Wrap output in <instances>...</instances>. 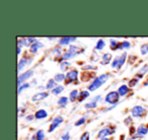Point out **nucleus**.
Returning a JSON list of instances; mask_svg holds the SVG:
<instances>
[{"label": "nucleus", "mask_w": 148, "mask_h": 140, "mask_svg": "<svg viewBox=\"0 0 148 140\" xmlns=\"http://www.w3.org/2000/svg\"><path fill=\"white\" fill-rule=\"evenodd\" d=\"M70 66V63L69 62H67V61H63L61 63V65H60V68H61V70L62 71H65V70H67L68 69V67Z\"/></svg>", "instance_id": "obj_30"}, {"label": "nucleus", "mask_w": 148, "mask_h": 140, "mask_svg": "<svg viewBox=\"0 0 148 140\" xmlns=\"http://www.w3.org/2000/svg\"><path fill=\"white\" fill-rule=\"evenodd\" d=\"M36 138H37V140H45V132H44V130H39L36 133Z\"/></svg>", "instance_id": "obj_27"}, {"label": "nucleus", "mask_w": 148, "mask_h": 140, "mask_svg": "<svg viewBox=\"0 0 148 140\" xmlns=\"http://www.w3.org/2000/svg\"><path fill=\"white\" fill-rule=\"evenodd\" d=\"M146 113H147V110L142 107V106H134L131 109V114L134 118L143 117V116L146 115Z\"/></svg>", "instance_id": "obj_4"}, {"label": "nucleus", "mask_w": 148, "mask_h": 140, "mask_svg": "<svg viewBox=\"0 0 148 140\" xmlns=\"http://www.w3.org/2000/svg\"><path fill=\"white\" fill-rule=\"evenodd\" d=\"M109 78H110V75L108 74V73H103V74H101V75H99V76L95 77V78L93 79L92 82L89 84L88 91H97V89H99L101 85L105 84V83L107 82L108 80H109Z\"/></svg>", "instance_id": "obj_1"}, {"label": "nucleus", "mask_w": 148, "mask_h": 140, "mask_svg": "<svg viewBox=\"0 0 148 140\" xmlns=\"http://www.w3.org/2000/svg\"><path fill=\"white\" fill-rule=\"evenodd\" d=\"M138 81H139V79L138 78H132L131 80L129 81V86L130 87H134V86H136L137 85V83H138Z\"/></svg>", "instance_id": "obj_35"}, {"label": "nucleus", "mask_w": 148, "mask_h": 140, "mask_svg": "<svg viewBox=\"0 0 148 140\" xmlns=\"http://www.w3.org/2000/svg\"><path fill=\"white\" fill-rule=\"evenodd\" d=\"M148 53V44H144L141 46V54L142 55H146Z\"/></svg>", "instance_id": "obj_33"}, {"label": "nucleus", "mask_w": 148, "mask_h": 140, "mask_svg": "<svg viewBox=\"0 0 148 140\" xmlns=\"http://www.w3.org/2000/svg\"><path fill=\"white\" fill-rule=\"evenodd\" d=\"M137 140H140V139H137Z\"/></svg>", "instance_id": "obj_45"}, {"label": "nucleus", "mask_w": 148, "mask_h": 140, "mask_svg": "<svg viewBox=\"0 0 148 140\" xmlns=\"http://www.w3.org/2000/svg\"><path fill=\"white\" fill-rule=\"evenodd\" d=\"M35 116H33V115H29V116H27L25 117V119H27V121H33L34 119H35Z\"/></svg>", "instance_id": "obj_40"}, {"label": "nucleus", "mask_w": 148, "mask_h": 140, "mask_svg": "<svg viewBox=\"0 0 148 140\" xmlns=\"http://www.w3.org/2000/svg\"><path fill=\"white\" fill-rule=\"evenodd\" d=\"M99 140H113V139H111V138H103V139H99Z\"/></svg>", "instance_id": "obj_42"}, {"label": "nucleus", "mask_w": 148, "mask_h": 140, "mask_svg": "<svg viewBox=\"0 0 148 140\" xmlns=\"http://www.w3.org/2000/svg\"><path fill=\"white\" fill-rule=\"evenodd\" d=\"M77 38L76 37H64V38H61L59 40V45L60 46H67L69 44H71L72 42L76 41Z\"/></svg>", "instance_id": "obj_9"}, {"label": "nucleus", "mask_w": 148, "mask_h": 140, "mask_svg": "<svg viewBox=\"0 0 148 140\" xmlns=\"http://www.w3.org/2000/svg\"><path fill=\"white\" fill-rule=\"evenodd\" d=\"M78 97H79V93L77 89H73V91L70 93L69 95V101L71 102H75L76 100H78Z\"/></svg>", "instance_id": "obj_18"}, {"label": "nucleus", "mask_w": 148, "mask_h": 140, "mask_svg": "<svg viewBox=\"0 0 148 140\" xmlns=\"http://www.w3.org/2000/svg\"><path fill=\"white\" fill-rule=\"evenodd\" d=\"M99 60V56H92L91 58V61H97Z\"/></svg>", "instance_id": "obj_41"}, {"label": "nucleus", "mask_w": 148, "mask_h": 140, "mask_svg": "<svg viewBox=\"0 0 148 140\" xmlns=\"http://www.w3.org/2000/svg\"><path fill=\"white\" fill-rule=\"evenodd\" d=\"M87 69L95 70V69H97V67H95V66H92V65H85V66H83V67H82V70H87Z\"/></svg>", "instance_id": "obj_39"}, {"label": "nucleus", "mask_w": 148, "mask_h": 140, "mask_svg": "<svg viewBox=\"0 0 148 140\" xmlns=\"http://www.w3.org/2000/svg\"><path fill=\"white\" fill-rule=\"evenodd\" d=\"M85 117H81L80 119L79 120H77L76 122H75V124H74V125L76 126V127H78V126H81V125H83V124L85 123Z\"/></svg>", "instance_id": "obj_32"}, {"label": "nucleus", "mask_w": 148, "mask_h": 140, "mask_svg": "<svg viewBox=\"0 0 148 140\" xmlns=\"http://www.w3.org/2000/svg\"><path fill=\"white\" fill-rule=\"evenodd\" d=\"M122 46H123V49H130V48H131V44L128 41L122 42Z\"/></svg>", "instance_id": "obj_37"}, {"label": "nucleus", "mask_w": 148, "mask_h": 140, "mask_svg": "<svg viewBox=\"0 0 148 140\" xmlns=\"http://www.w3.org/2000/svg\"><path fill=\"white\" fill-rule=\"evenodd\" d=\"M54 79H55L56 82H62V81H64L66 79V76L63 73H57L55 75V77H54Z\"/></svg>", "instance_id": "obj_24"}, {"label": "nucleus", "mask_w": 148, "mask_h": 140, "mask_svg": "<svg viewBox=\"0 0 148 140\" xmlns=\"http://www.w3.org/2000/svg\"><path fill=\"white\" fill-rule=\"evenodd\" d=\"M124 123H125L126 126H130L132 124V118L130 117V116H129V117H127L125 120H124Z\"/></svg>", "instance_id": "obj_38"}, {"label": "nucleus", "mask_w": 148, "mask_h": 140, "mask_svg": "<svg viewBox=\"0 0 148 140\" xmlns=\"http://www.w3.org/2000/svg\"><path fill=\"white\" fill-rule=\"evenodd\" d=\"M119 64H120V56H117V57L114 59V61L112 62V67L113 68H117L119 67Z\"/></svg>", "instance_id": "obj_29"}, {"label": "nucleus", "mask_w": 148, "mask_h": 140, "mask_svg": "<svg viewBox=\"0 0 148 140\" xmlns=\"http://www.w3.org/2000/svg\"><path fill=\"white\" fill-rule=\"evenodd\" d=\"M56 86H57V82L55 81V79L52 78V79H49V81H48L47 84H46V89H54Z\"/></svg>", "instance_id": "obj_21"}, {"label": "nucleus", "mask_w": 148, "mask_h": 140, "mask_svg": "<svg viewBox=\"0 0 148 140\" xmlns=\"http://www.w3.org/2000/svg\"><path fill=\"white\" fill-rule=\"evenodd\" d=\"M48 97H49V93H46V91H43V93H36L35 95H33L32 101L33 102H40V101H43V100L47 99Z\"/></svg>", "instance_id": "obj_10"}, {"label": "nucleus", "mask_w": 148, "mask_h": 140, "mask_svg": "<svg viewBox=\"0 0 148 140\" xmlns=\"http://www.w3.org/2000/svg\"><path fill=\"white\" fill-rule=\"evenodd\" d=\"M147 71H148V64H146V65H143V67H142L141 69L137 72V74H136V78H138V79L142 78V77L146 74Z\"/></svg>", "instance_id": "obj_16"}, {"label": "nucleus", "mask_w": 148, "mask_h": 140, "mask_svg": "<svg viewBox=\"0 0 148 140\" xmlns=\"http://www.w3.org/2000/svg\"><path fill=\"white\" fill-rule=\"evenodd\" d=\"M64 91V86L63 85H57L54 89H52V93L55 95H58L60 93H62Z\"/></svg>", "instance_id": "obj_22"}, {"label": "nucleus", "mask_w": 148, "mask_h": 140, "mask_svg": "<svg viewBox=\"0 0 148 140\" xmlns=\"http://www.w3.org/2000/svg\"><path fill=\"white\" fill-rule=\"evenodd\" d=\"M33 75H34V70L33 69H29V70H27V71H25V72L19 74L18 78H17V86L19 87L21 85H23V83H25V81L27 80V79L31 78Z\"/></svg>", "instance_id": "obj_5"}, {"label": "nucleus", "mask_w": 148, "mask_h": 140, "mask_svg": "<svg viewBox=\"0 0 148 140\" xmlns=\"http://www.w3.org/2000/svg\"><path fill=\"white\" fill-rule=\"evenodd\" d=\"M61 123H63V118L61 116H57L53 119L52 121L51 125H50V128H49V133H52L55 129H57V127H59L61 125Z\"/></svg>", "instance_id": "obj_7"}, {"label": "nucleus", "mask_w": 148, "mask_h": 140, "mask_svg": "<svg viewBox=\"0 0 148 140\" xmlns=\"http://www.w3.org/2000/svg\"><path fill=\"white\" fill-rule=\"evenodd\" d=\"M105 47H106V42L103 39H99L97 41V45H95V51H101V50H103Z\"/></svg>", "instance_id": "obj_20"}, {"label": "nucleus", "mask_w": 148, "mask_h": 140, "mask_svg": "<svg viewBox=\"0 0 148 140\" xmlns=\"http://www.w3.org/2000/svg\"><path fill=\"white\" fill-rule=\"evenodd\" d=\"M130 89H129V86L128 85H125V84H122L121 86L118 89V93H119L120 97H125L129 93Z\"/></svg>", "instance_id": "obj_13"}, {"label": "nucleus", "mask_w": 148, "mask_h": 140, "mask_svg": "<svg viewBox=\"0 0 148 140\" xmlns=\"http://www.w3.org/2000/svg\"><path fill=\"white\" fill-rule=\"evenodd\" d=\"M115 128L112 126H106L103 129H101L97 133V138L99 139H103V138H107L108 136H111L115 134Z\"/></svg>", "instance_id": "obj_3"}, {"label": "nucleus", "mask_w": 148, "mask_h": 140, "mask_svg": "<svg viewBox=\"0 0 148 140\" xmlns=\"http://www.w3.org/2000/svg\"><path fill=\"white\" fill-rule=\"evenodd\" d=\"M29 86H31V85H29V83H23V85H21V86L18 87V91H17V93H18V95H19V93H21V91H23L29 89Z\"/></svg>", "instance_id": "obj_34"}, {"label": "nucleus", "mask_w": 148, "mask_h": 140, "mask_svg": "<svg viewBox=\"0 0 148 140\" xmlns=\"http://www.w3.org/2000/svg\"><path fill=\"white\" fill-rule=\"evenodd\" d=\"M44 45L41 43V42L37 41L36 43H34L33 45L31 46V50H29V52H31L32 54H36L38 52V50L40 49V48H43Z\"/></svg>", "instance_id": "obj_14"}, {"label": "nucleus", "mask_w": 148, "mask_h": 140, "mask_svg": "<svg viewBox=\"0 0 148 140\" xmlns=\"http://www.w3.org/2000/svg\"><path fill=\"white\" fill-rule=\"evenodd\" d=\"M89 138H90V133H89L88 131H85L84 133L80 136V139L79 140H89Z\"/></svg>", "instance_id": "obj_31"}, {"label": "nucleus", "mask_w": 148, "mask_h": 140, "mask_svg": "<svg viewBox=\"0 0 148 140\" xmlns=\"http://www.w3.org/2000/svg\"><path fill=\"white\" fill-rule=\"evenodd\" d=\"M35 117L36 119L38 120H42V119H45V118L48 117V112L44 109H41V110H38L35 114Z\"/></svg>", "instance_id": "obj_12"}, {"label": "nucleus", "mask_w": 148, "mask_h": 140, "mask_svg": "<svg viewBox=\"0 0 148 140\" xmlns=\"http://www.w3.org/2000/svg\"><path fill=\"white\" fill-rule=\"evenodd\" d=\"M62 140H70V133L69 131H66L65 133H63V135L61 136Z\"/></svg>", "instance_id": "obj_36"}, {"label": "nucleus", "mask_w": 148, "mask_h": 140, "mask_svg": "<svg viewBox=\"0 0 148 140\" xmlns=\"http://www.w3.org/2000/svg\"><path fill=\"white\" fill-rule=\"evenodd\" d=\"M84 107H85V109H86V110L95 109V108L97 107V102H95V101H91V102H89V103H87Z\"/></svg>", "instance_id": "obj_28"}, {"label": "nucleus", "mask_w": 148, "mask_h": 140, "mask_svg": "<svg viewBox=\"0 0 148 140\" xmlns=\"http://www.w3.org/2000/svg\"><path fill=\"white\" fill-rule=\"evenodd\" d=\"M126 58H127V53H126V52H124V53L122 54L121 56H120V64H119V67H118V69L122 68V66H123L124 64H125Z\"/></svg>", "instance_id": "obj_25"}, {"label": "nucleus", "mask_w": 148, "mask_h": 140, "mask_svg": "<svg viewBox=\"0 0 148 140\" xmlns=\"http://www.w3.org/2000/svg\"><path fill=\"white\" fill-rule=\"evenodd\" d=\"M112 60V55L110 53H106L103 55V58H101V64L103 65H108V64L111 62Z\"/></svg>", "instance_id": "obj_17"}, {"label": "nucleus", "mask_w": 148, "mask_h": 140, "mask_svg": "<svg viewBox=\"0 0 148 140\" xmlns=\"http://www.w3.org/2000/svg\"><path fill=\"white\" fill-rule=\"evenodd\" d=\"M78 79V71L77 70H70L69 72L66 74V83L69 84L73 81H76Z\"/></svg>", "instance_id": "obj_6"}, {"label": "nucleus", "mask_w": 148, "mask_h": 140, "mask_svg": "<svg viewBox=\"0 0 148 140\" xmlns=\"http://www.w3.org/2000/svg\"><path fill=\"white\" fill-rule=\"evenodd\" d=\"M32 61H33V60L29 59V58H27V57L21 58V59L19 60V62H18V66H17V70H18V72H21L23 68L27 67L29 64H31Z\"/></svg>", "instance_id": "obj_8"}, {"label": "nucleus", "mask_w": 148, "mask_h": 140, "mask_svg": "<svg viewBox=\"0 0 148 140\" xmlns=\"http://www.w3.org/2000/svg\"><path fill=\"white\" fill-rule=\"evenodd\" d=\"M147 85H148V80H147V81H146V82H145V83H144V86H147Z\"/></svg>", "instance_id": "obj_43"}, {"label": "nucleus", "mask_w": 148, "mask_h": 140, "mask_svg": "<svg viewBox=\"0 0 148 140\" xmlns=\"http://www.w3.org/2000/svg\"><path fill=\"white\" fill-rule=\"evenodd\" d=\"M147 133H148V128L146 127L145 125H140L139 127L137 128V130H136V134L142 136V137L145 136Z\"/></svg>", "instance_id": "obj_15"}, {"label": "nucleus", "mask_w": 148, "mask_h": 140, "mask_svg": "<svg viewBox=\"0 0 148 140\" xmlns=\"http://www.w3.org/2000/svg\"><path fill=\"white\" fill-rule=\"evenodd\" d=\"M89 91H81L80 93H79V97H78V101L79 102H83L85 99H87V97H89Z\"/></svg>", "instance_id": "obj_19"}, {"label": "nucleus", "mask_w": 148, "mask_h": 140, "mask_svg": "<svg viewBox=\"0 0 148 140\" xmlns=\"http://www.w3.org/2000/svg\"><path fill=\"white\" fill-rule=\"evenodd\" d=\"M68 51H69L70 53H71L72 55L74 56V57H76V56L78 55V54L82 53L83 50H82V49H80V48L77 47V46H75V45H70L69 50H68Z\"/></svg>", "instance_id": "obj_11"}, {"label": "nucleus", "mask_w": 148, "mask_h": 140, "mask_svg": "<svg viewBox=\"0 0 148 140\" xmlns=\"http://www.w3.org/2000/svg\"><path fill=\"white\" fill-rule=\"evenodd\" d=\"M119 44L120 43L117 41V40H114V39L110 40V47H111V49L114 50V51H116V49H117V47H118Z\"/></svg>", "instance_id": "obj_26"}, {"label": "nucleus", "mask_w": 148, "mask_h": 140, "mask_svg": "<svg viewBox=\"0 0 148 140\" xmlns=\"http://www.w3.org/2000/svg\"><path fill=\"white\" fill-rule=\"evenodd\" d=\"M48 40H50V41H51V40H55V38H48Z\"/></svg>", "instance_id": "obj_44"}, {"label": "nucleus", "mask_w": 148, "mask_h": 140, "mask_svg": "<svg viewBox=\"0 0 148 140\" xmlns=\"http://www.w3.org/2000/svg\"><path fill=\"white\" fill-rule=\"evenodd\" d=\"M119 100H120V95L118 91H111V93H108L105 97L106 103L110 104V105H113V106L118 105Z\"/></svg>", "instance_id": "obj_2"}, {"label": "nucleus", "mask_w": 148, "mask_h": 140, "mask_svg": "<svg viewBox=\"0 0 148 140\" xmlns=\"http://www.w3.org/2000/svg\"><path fill=\"white\" fill-rule=\"evenodd\" d=\"M68 101H69V97H61L59 100H58L57 104H58V105H59V106H61L62 108H63V107H65V106L67 105Z\"/></svg>", "instance_id": "obj_23"}]
</instances>
